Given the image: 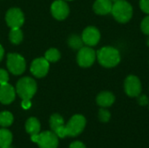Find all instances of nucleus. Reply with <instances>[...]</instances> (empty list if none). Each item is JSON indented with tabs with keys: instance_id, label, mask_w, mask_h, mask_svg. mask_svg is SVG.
I'll return each instance as SVG.
<instances>
[{
	"instance_id": "obj_1",
	"label": "nucleus",
	"mask_w": 149,
	"mask_h": 148,
	"mask_svg": "<svg viewBox=\"0 0 149 148\" xmlns=\"http://www.w3.org/2000/svg\"><path fill=\"white\" fill-rule=\"evenodd\" d=\"M99 63L106 68H113L117 66L120 62V53L118 49L113 46H104L97 52Z\"/></svg>"
},
{
	"instance_id": "obj_2",
	"label": "nucleus",
	"mask_w": 149,
	"mask_h": 148,
	"mask_svg": "<svg viewBox=\"0 0 149 148\" xmlns=\"http://www.w3.org/2000/svg\"><path fill=\"white\" fill-rule=\"evenodd\" d=\"M111 13L117 22L126 24L132 18L134 10L127 0H117L113 3Z\"/></svg>"
},
{
	"instance_id": "obj_3",
	"label": "nucleus",
	"mask_w": 149,
	"mask_h": 148,
	"mask_svg": "<svg viewBox=\"0 0 149 148\" xmlns=\"http://www.w3.org/2000/svg\"><path fill=\"white\" fill-rule=\"evenodd\" d=\"M16 92L22 99H31L37 92V84L31 78H22L17 84Z\"/></svg>"
},
{
	"instance_id": "obj_4",
	"label": "nucleus",
	"mask_w": 149,
	"mask_h": 148,
	"mask_svg": "<svg viewBox=\"0 0 149 148\" xmlns=\"http://www.w3.org/2000/svg\"><path fill=\"white\" fill-rule=\"evenodd\" d=\"M31 140L37 143L40 148H57L58 145V136L54 132L46 131L39 133L36 135H31Z\"/></svg>"
},
{
	"instance_id": "obj_5",
	"label": "nucleus",
	"mask_w": 149,
	"mask_h": 148,
	"mask_svg": "<svg viewBox=\"0 0 149 148\" xmlns=\"http://www.w3.org/2000/svg\"><path fill=\"white\" fill-rule=\"evenodd\" d=\"M86 119L80 114H76L71 118L68 123L65 126L66 136L75 137L81 133L86 126Z\"/></svg>"
},
{
	"instance_id": "obj_6",
	"label": "nucleus",
	"mask_w": 149,
	"mask_h": 148,
	"mask_svg": "<svg viewBox=\"0 0 149 148\" xmlns=\"http://www.w3.org/2000/svg\"><path fill=\"white\" fill-rule=\"evenodd\" d=\"M7 67L12 74L20 75L25 70V60L19 54L9 53L7 56Z\"/></svg>"
},
{
	"instance_id": "obj_7",
	"label": "nucleus",
	"mask_w": 149,
	"mask_h": 148,
	"mask_svg": "<svg viewBox=\"0 0 149 148\" xmlns=\"http://www.w3.org/2000/svg\"><path fill=\"white\" fill-rule=\"evenodd\" d=\"M124 90L127 96L131 98L138 97L142 90L140 79L135 75H128L124 81Z\"/></svg>"
},
{
	"instance_id": "obj_8",
	"label": "nucleus",
	"mask_w": 149,
	"mask_h": 148,
	"mask_svg": "<svg viewBox=\"0 0 149 148\" xmlns=\"http://www.w3.org/2000/svg\"><path fill=\"white\" fill-rule=\"evenodd\" d=\"M97 58L96 52L90 46H83L79 50L77 55V61L81 67H90L95 62Z\"/></svg>"
},
{
	"instance_id": "obj_9",
	"label": "nucleus",
	"mask_w": 149,
	"mask_h": 148,
	"mask_svg": "<svg viewBox=\"0 0 149 148\" xmlns=\"http://www.w3.org/2000/svg\"><path fill=\"white\" fill-rule=\"evenodd\" d=\"M5 21L11 29H17L23 25L24 22V17L20 9L10 8L6 12Z\"/></svg>"
},
{
	"instance_id": "obj_10",
	"label": "nucleus",
	"mask_w": 149,
	"mask_h": 148,
	"mask_svg": "<svg viewBox=\"0 0 149 148\" xmlns=\"http://www.w3.org/2000/svg\"><path fill=\"white\" fill-rule=\"evenodd\" d=\"M82 40L87 46H95L100 40V32L94 26L86 27L82 32Z\"/></svg>"
},
{
	"instance_id": "obj_11",
	"label": "nucleus",
	"mask_w": 149,
	"mask_h": 148,
	"mask_svg": "<svg viewBox=\"0 0 149 148\" xmlns=\"http://www.w3.org/2000/svg\"><path fill=\"white\" fill-rule=\"evenodd\" d=\"M49 71V62L45 58H38L32 61L31 72L37 78L45 77Z\"/></svg>"
},
{
	"instance_id": "obj_12",
	"label": "nucleus",
	"mask_w": 149,
	"mask_h": 148,
	"mask_svg": "<svg viewBox=\"0 0 149 148\" xmlns=\"http://www.w3.org/2000/svg\"><path fill=\"white\" fill-rule=\"evenodd\" d=\"M52 16L58 20H63L69 15L68 4L63 0H56L51 7Z\"/></svg>"
},
{
	"instance_id": "obj_13",
	"label": "nucleus",
	"mask_w": 149,
	"mask_h": 148,
	"mask_svg": "<svg viewBox=\"0 0 149 148\" xmlns=\"http://www.w3.org/2000/svg\"><path fill=\"white\" fill-rule=\"evenodd\" d=\"M15 90L8 83L0 85V102L4 105L10 104L15 99Z\"/></svg>"
},
{
	"instance_id": "obj_14",
	"label": "nucleus",
	"mask_w": 149,
	"mask_h": 148,
	"mask_svg": "<svg viewBox=\"0 0 149 148\" xmlns=\"http://www.w3.org/2000/svg\"><path fill=\"white\" fill-rule=\"evenodd\" d=\"M113 2L111 0H96L93 3V10L98 15H107L111 13L113 8Z\"/></svg>"
},
{
	"instance_id": "obj_15",
	"label": "nucleus",
	"mask_w": 149,
	"mask_h": 148,
	"mask_svg": "<svg viewBox=\"0 0 149 148\" xmlns=\"http://www.w3.org/2000/svg\"><path fill=\"white\" fill-rule=\"evenodd\" d=\"M115 101V96L113 95V92H108V91H104L101 92L100 93L98 94L96 98V102L100 107H109L111 106Z\"/></svg>"
},
{
	"instance_id": "obj_16",
	"label": "nucleus",
	"mask_w": 149,
	"mask_h": 148,
	"mask_svg": "<svg viewBox=\"0 0 149 148\" xmlns=\"http://www.w3.org/2000/svg\"><path fill=\"white\" fill-rule=\"evenodd\" d=\"M25 129L26 132L31 135L38 134L40 132V123L36 118H30L25 123Z\"/></svg>"
},
{
	"instance_id": "obj_17",
	"label": "nucleus",
	"mask_w": 149,
	"mask_h": 148,
	"mask_svg": "<svg viewBox=\"0 0 149 148\" xmlns=\"http://www.w3.org/2000/svg\"><path fill=\"white\" fill-rule=\"evenodd\" d=\"M12 141V134L7 129H0V148L10 147Z\"/></svg>"
},
{
	"instance_id": "obj_18",
	"label": "nucleus",
	"mask_w": 149,
	"mask_h": 148,
	"mask_svg": "<svg viewBox=\"0 0 149 148\" xmlns=\"http://www.w3.org/2000/svg\"><path fill=\"white\" fill-rule=\"evenodd\" d=\"M9 38L10 42L14 44H18L23 40V32L20 28L11 29L9 33Z\"/></svg>"
},
{
	"instance_id": "obj_19",
	"label": "nucleus",
	"mask_w": 149,
	"mask_h": 148,
	"mask_svg": "<svg viewBox=\"0 0 149 148\" xmlns=\"http://www.w3.org/2000/svg\"><path fill=\"white\" fill-rule=\"evenodd\" d=\"M68 44L73 50H79L83 47L84 42L82 40V38L79 35H72L68 39Z\"/></svg>"
},
{
	"instance_id": "obj_20",
	"label": "nucleus",
	"mask_w": 149,
	"mask_h": 148,
	"mask_svg": "<svg viewBox=\"0 0 149 148\" xmlns=\"http://www.w3.org/2000/svg\"><path fill=\"white\" fill-rule=\"evenodd\" d=\"M13 122V116L10 112L4 111L0 113V126L3 127L10 126Z\"/></svg>"
},
{
	"instance_id": "obj_21",
	"label": "nucleus",
	"mask_w": 149,
	"mask_h": 148,
	"mask_svg": "<svg viewBox=\"0 0 149 148\" xmlns=\"http://www.w3.org/2000/svg\"><path fill=\"white\" fill-rule=\"evenodd\" d=\"M64 125V119L62 118V116H60L58 113L52 114L50 118V126L51 128L52 129V131L56 130L58 127Z\"/></svg>"
},
{
	"instance_id": "obj_22",
	"label": "nucleus",
	"mask_w": 149,
	"mask_h": 148,
	"mask_svg": "<svg viewBox=\"0 0 149 148\" xmlns=\"http://www.w3.org/2000/svg\"><path fill=\"white\" fill-rule=\"evenodd\" d=\"M45 58L48 62H56L60 58V52L55 48H51L45 52Z\"/></svg>"
},
{
	"instance_id": "obj_23",
	"label": "nucleus",
	"mask_w": 149,
	"mask_h": 148,
	"mask_svg": "<svg viewBox=\"0 0 149 148\" xmlns=\"http://www.w3.org/2000/svg\"><path fill=\"white\" fill-rule=\"evenodd\" d=\"M111 119V113L108 110L105 109L104 107H102L101 109H100L99 111V120L103 122V123H107Z\"/></svg>"
},
{
	"instance_id": "obj_24",
	"label": "nucleus",
	"mask_w": 149,
	"mask_h": 148,
	"mask_svg": "<svg viewBox=\"0 0 149 148\" xmlns=\"http://www.w3.org/2000/svg\"><path fill=\"white\" fill-rule=\"evenodd\" d=\"M141 30L144 34L149 36V14L142 19L141 23Z\"/></svg>"
},
{
	"instance_id": "obj_25",
	"label": "nucleus",
	"mask_w": 149,
	"mask_h": 148,
	"mask_svg": "<svg viewBox=\"0 0 149 148\" xmlns=\"http://www.w3.org/2000/svg\"><path fill=\"white\" fill-rule=\"evenodd\" d=\"M8 80H9L8 72L3 69H0V85L8 83Z\"/></svg>"
},
{
	"instance_id": "obj_26",
	"label": "nucleus",
	"mask_w": 149,
	"mask_h": 148,
	"mask_svg": "<svg viewBox=\"0 0 149 148\" xmlns=\"http://www.w3.org/2000/svg\"><path fill=\"white\" fill-rule=\"evenodd\" d=\"M137 98H138V99H137V101H138V104H139L140 106H147V105H148L149 104L148 97L147 95H145V94L141 95V94H140Z\"/></svg>"
},
{
	"instance_id": "obj_27",
	"label": "nucleus",
	"mask_w": 149,
	"mask_h": 148,
	"mask_svg": "<svg viewBox=\"0 0 149 148\" xmlns=\"http://www.w3.org/2000/svg\"><path fill=\"white\" fill-rule=\"evenodd\" d=\"M140 8L141 10L146 13L149 14V0H140Z\"/></svg>"
},
{
	"instance_id": "obj_28",
	"label": "nucleus",
	"mask_w": 149,
	"mask_h": 148,
	"mask_svg": "<svg viewBox=\"0 0 149 148\" xmlns=\"http://www.w3.org/2000/svg\"><path fill=\"white\" fill-rule=\"evenodd\" d=\"M70 148H86V147H85V145L82 142H80V141H75V142H73V143L71 144Z\"/></svg>"
},
{
	"instance_id": "obj_29",
	"label": "nucleus",
	"mask_w": 149,
	"mask_h": 148,
	"mask_svg": "<svg viewBox=\"0 0 149 148\" xmlns=\"http://www.w3.org/2000/svg\"><path fill=\"white\" fill-rule=\"evenodd\" d=\"M31 106V99H23L22 101V107L24 109H29Z\"/></svg>"
},
{
	"instance_id": "obj_30",
	"label": "nucleus",
	"mask_w": 149,
	"mask_h": 148,
	"mask_svg": "<svg viewBox=\"0 0 149 148\" xmlns=\"http://www.w3.org/2000/svg\"><path fill=\"white\" fill-rule=\"evenodd\" d=\"M3 54H4L3 48V46L0 44V61L2 60V58H3Z\"/></svg>"
},
{
	"instance_id": "obj_31",
	"label": "nucleus",
	"mask_w": 149,
	"mask_h": 148,
	"mask_svg": "<svg viewBox=\"0 0 149 148\" xmlns=\"http://www.w3.org/2000/svg\"><path fill=\"white\" fill-rule=\"evenodd\" d=\"M147 44H148V46L149 47V37L148 38V40H147Z\"/></svg>"
},
{
	"instance_id": "obj_32",
	"label": "nucleus",
	"mask_w": 149,
	"mask_h": 148,
	"mask_svg": "<svg viewBox=\"0 0 149 148\" xmlns=\"http://www.w3.org/2000/svg\"><path fill=\"white\" fill-rule=\"evenodd\" d=\"M111 1H112V2H113V3H114V2H115V1H117V0H111Z\"/></svg>"
},
{
	"instance_id": "obj_33",
	"label": "nucleus",
	"mask_w": 149,
	"mask_h": 148,
	"mask_svg": "<svg viewBox=\"0 0 149 148\" xmlns=\"http://www.w3.org/2000/svg\"><path fill=\"white\" fill-rule=\"evenodd\" d=\"M6 148H11L10 147H6Z\"/></svg>"
},
{
	"instance_id": "obj_34",
	"label": "nucleus",
	"mask_w": 149,
	"mask_h": 148,
	"mask_svg": "<svg viewBox=\"0 0 149 148\" xmlns=\"http://www.w3.org/2000/svg\"><path fill=\"white\" fill-rule=\"evenodd\" d=\"M67 1H72V0H67Z\"/></svg>"
}]
</instances>
